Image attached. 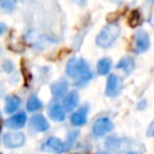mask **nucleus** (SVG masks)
<instances>
[{
  "instance_id": "obj_1",
  "label": "nucleus",
  "mask_w": 154,
  "mask_h": 154,
  "mask_svg": "<svg viewBox=\"0 0 154 154\" xmlns=\"http://www.w3.org/2000/svg\"><path fill=\"white\" fill-rule=\"evenodd\" d=\"M66 73L75 79L77 87H84L93 78L89 64L82 58H71L66 65Z\"/></svg>"
},
{
  "instance_id": "obj_2",
  "label": "nucleus",
  "mask_w": 154,
  "mask_h": 154,
  "mask_svg": "<svg viewBox=\"0 0 154 154\" xmlns=\"http://www.w3.org/2000/svg\"><path fill=\"white\" fill-rule=\"evenodd\" d=\"M120 35V26L117 23H109L102 28L95 38V43L100 48H108Z\"/></svg>"
},
{
  "instance_id": "obj_3",
  "label": "nucleus",
  "mask_w": 154,
  "mask_h": 154,
  "mask_svg": "<svg viewBox=\"0 0 154 154\" xmlns=\"http://www.w3.org/2000/svg\"><path fill=\"white\" fill-rule=\"evenodd\" d=\"M122 87H123V82L122 78L117 75H109L107 78V83H106V89H105V94L108 97H114L117 95H119V93L122 91Z\"/></svg>"
},
{
  "instance_id": "obj_4",
  "label": "nucleus",
  "mask_w": 154,
  "mask_h": 154,
  "mask_svg": "<svg viewBox=\"0 0 154 154\" xmlns=\"http://www.w3.org/2000/svg\"><path fill=\"white\" fill-rule=\"evenodd\" d=\"M112 129H113V123L111 122V119L107 117H102L95 120L93 125V135L96 137H101L107 132L112 131Z\"/></svg>"
},
{
  "instance_id": "obj_5",
  "label": "nucleus",
  "mask_w": 154,
  "mask_h": 154,
  "mask_svg": "<svg viewBox=\"0 0 154 154\" xmlns=\"http://www.w3.org/2000/svg\"><path fill=\"white\" fill-rule=\"evenodd\" d=\"M150 46V38L149 35L143 30L140 29L135 34V52L136 53H143L148 51Z\"/></svg>"
},
{
  "instance_id": "obj_6",
  "label": "nucleus",
  "mask_w": 154,
  "mask_h": 154,
  "mask_svg": "<svg viewBox=\"0 0 154 154\" xmlns=\"http://www.w3.org/2000/svg\"><path fill=\"white\" fill-rule=\"evenodd\" d=\"M2 141L7 148H17L24 144L25 136L23 132H6Z\"/></svg>"
},
{
  "instance_id": "obj_7",
  "label": "nucleus",
  "mask_w": 154,
  "mask_h": 154,
  "mask_svg": "<svg viewBox=\"0 0 154 154\" xmlns=\"http://www.w3.org/2000/svg\"><path fill=\"white\" fill-rule=\"evenodd\" d=\"M42 149L45 152H49V153H53V154H61V153H64L66 150V146L59 138H57V137H49L42 144Z\"/></svg>"
},
{
  "instance_id": "obj_8",
  "label": "nucleus",
  "mask_w": 154,
  "mask_h": 154,
  "mask_svg": "<svg viewBox=\"0 0 154 154\" xmlns=\"http://www.w3.org/2000/svg\"><path fill=\"white\" fill-rule=\"evenodd\" d=\"M29 126L36 132H43L48 130L49 124L42 114H35L29 119Z\"/></svg>"
},
{
  "instance_id": "obj_9",
  "label": "nucleus",
  "mask_w": 154,
  "mask_h": 154,
  "mask_svg": "<svg viewBox=\"0 0 154 154\" xmlns=\"http://www.w3.org/2000/svg\"><path fill=\"white\" fill-rule=\"evenodd\" d=\"M88 111H89V106L88 105H83L81 106L72 116H71V123L75 126H82L87 123V116H88Z\"/></svg>"
},
{
  "instance_id": "obj_10",
  "label": "nucleus",
  "mask_w": 154,
  "mask_h": 154,
  "mask_svg": "<svg viewBox=\"0 0 154 154\" xmlns=\"http://www.w3.org/2000/svg\"><path fill=\"white\" fill-rule=\"evenodd\" d=\"M67 88H69L67 81L64 79V78H61V79H58V81H55L54 83H52V85H51V91H52V95H53L55 99H60V97H63V96H66Z\"/></svg>"
},
{
  "instance_id": "obj_11",
  "label": "nucleus",
  "mask_w": 154,
  "mask_h": 154,
  "mask_svg": "<svg viewBox=\"0 0 154 154\" xmlns=\"http://www.w3.org/2000/svg\"><path fill=\"white\" fill-rule=\"evenodd\" d=\"M78 101H79V96H78V93L76 90H71L70 93L66 94V96L64 97V101H63V106H64V109L70 112V111H73L77 105H78Z\"/></svg>"
},
{
  "instance_id": "obj_12",
  "label": "nucleus",
  "mask_w": 154,
  "mask_h": 154,
  "mask_svg": "<svg viewBox=\"0 0 154 154\" xmlns=\"http://www.w3.org/2000/svg\"><path fill=\"white\" fill-rule=\"evenodd\" d=\"M25 123H26V114L24 112H19L6 120V126L11 129H20L25 125Z\"/></svg>"
},
{
  "instance_id": "obj_13",
  "label": "nucleus",
  "mask_w": 154,
  "mask_h": 154,
  "mask_svg": "<svg viewBox=\"0 0 154 154\" xmlns=\"http://www.w3.org/2000/svg\"><path fill=\"white\" fill-rule=\"evenodd\" d=\"M49 117L55 122H63L65 119V109L59 103H52L48 108Z\"/></svg>"
},
{
  "instance_id": "obj_14",
  "label": "nucleus",
  "mask_w": 154,
  "mask_h": 154,
  "mask_svg": "<svg viewBox=\"0 0 154 154\" xmlns=\"http://www.w3.org/2000/svg\"><path fill=\"white\" fill-rule=\"evenodd\" d=\"M117 67H118L119 70L124 71L125 73H131V72L134 71V69H135V61H134V59L130 58V57H124V58H122V59L118 61Z\"/></svg>"
},
{
  "instance_id": "obj_15",
  "label": "nucleus",
  "mask_w": 154,
  "mask_h": 154,
  "mask_svg": "<svg viewBox=\"0 0 154 154\" xmlns=\"http://www.w3.org/2000/svg\"><path fill=\"white\" fill-rule=\"evenodd\" d=\"M20 106V99L16 95H11L6 99V103H5V112L6 113H12L14 111L18 109V107Z\"/></svg>"
},
{
  "instance_id": "obj_16",
  "label": "nucleus",
  "mask_w": 154,
  "mask_h": 154,
  "mask_svg": "<svg viewBox=\"0 0 154 154\" xmlns=\"http://www.w3.org/2000/svg\"><path fill=\"white\" fill-rule=\"evenodd\" d=\"M106 147L113 152H122L124 149V141L118 137H109L106 141Z\"/></svg>"
},
{
  "instance_id": "obj_17",
  "label": "nucleus",
  "mask_w": 154,
  "mask_h": 154,
  "mask_svg": "<svg viewBox=\"0 0 154 154\" xmlns=\"http://www.w3.org/2000/svg\"><path fill=\"white\" fill-rule=\"evenodd\" d=\"M111 66H112V61L109 58H101L96 65L97 73L99 75H107L111 70Z\"/></svg>"
},
{
  "instance_id": "obj_18",
  "label": "nucleus",
  "mask_w": 154,
  "mask_h": 154,
  "mask_svg": "<svg viewBox=\"0 0 154 154\" xmlns=\"http://www.w3.org/2000/svg\"><path fill=\"white\" fill-rule=\"evenodd\" d=\"M42 107V102L40 101V99L36 96V95H31L26 102V109L29 112H34V111H37Z\"/></svg>"
},
{
  "instance_id": "obj_19",
  "label": "nucleus",
  "mask_w": 154,
  "mask_h": 154,
  "mask_svg": "<svg viewBox=\"0 0 154 154\" xmlns=\"http://www.w3.org/2000/svg\"><path fill=\"white\" fill-rule=\"evenodd\" d=\"M142 17H141V13H140V11L138 10H135V11H132L131 13H130V17H129V20H128V23H129V25L131 26V28H136V26H138L140 24H141V19Z\"/></svg>"
},
{
  "instance_id": "obj_20",
  "label": "nucleus",
  "mask_w": 154,
  "mask_h": 154,
  "mask_svg": "<svg viewBox=\"0 0 154 154\" xmlns=\"http://www.w3.org/2000/svg\"><path fill=\"white\" fill-rule=\"evenodd\" d=\"M17 0H0V7L5 11H12L16 7Z\"/></svg>"
},
{
  "instance_id": "obj_21",
  "label": "nucleus",
  "mask_w": 154,
  "mask_h": 154,
  "mask_svg": "<svg viewBox=\"0 0 154 154\" xmlns=\"http://www.w3.org/2000/svg\"><path fill=\"white\" fill-rule=\"evenodd\" d=\"M78 135H79L78 131H72V132L69 134V136H67V141H66V143H65V146H66V150H67L71 146H73V143H75V141L77 140Z\"/></svg>"
},
{
  "instance_id": "obj_22",
  "label": "nucleus",
  "mask_w": 154,
  "mask_h": 154,
  "mask_svg": "<svg viewBox=\"0 0 154 154\" xmlns=\"http://www.w3.org/2000/svg\"><path fill=\"white\" fill-rule=\"evenodd\" d=\"M2 67H4V70H5L6 72H12V70H13V64H12L10 60H5L4 64H2Z\"/></svg>"
},
{
  "instance_id": "obj_23",
  "label": "nucleus",
  "mask_w": 154,
  "mask_h": 154,
  "mask_svg": "<svg viewBox=\"0 0 154 154\" xmlns=\"http://www.w3.org/2000/svg\"><path fill=\"white\" fill-rule=\"evenodd\" d=\"M146 135H147L148 137H154V120H152V123L149 124Z\"/></svg>"
},
{
  "instance_id": "obj_24",
  "label": "nucleus",
  "mask_w": 154,
  "mask_h": 154,
  "mask_svg": "<svg viewBox=\"0 0 154 154\" xmlns=\"http://www.w3.org/2000/svg\"><path fill=\"white\" fill-rule=\"evenodd\" d=\"M6 31H7V26H6V24H4V23L0 22V35H4Z\"/></svg>"
},
{
  "instance_id": "obj_25",
  "label": "nucleus",
  "mask_w": 154,
  "mask_h": 154,
  "mask_svg": "<svg viewBox=\"0 0 154 154\" xmlns=\"http://www.w3.org/2000/svg\"><path fill=\"white\" fill-rule=\"evenodd\" d=\"M112 2H116V4H118V2H122L123 0H111Z\"/></svg>"
},
{
  "instance_id": "obj_26",
  "label": "nucleus",
  "mask_w": 154,
  "mask_h": 154,
  "mask_svg": "<svg viewBox=\"0 0 154 154\" xmlns=\"http://www.w3.org/2000/svg\"><path fill=\"white\" fill-rule=\"evenodd\" d=\"M76 1H78L79 4H84V1H85V0H76Z\"/></svg>"
},
{
  "instance_id": "obj_27",
  "label": "nucleus",
  "mask_w": 154,
  "mask_h": 154,
  "mask_svg": "<svg viewBox=\"0 0 154 154\" xmlns=\"http://www.w3.org/2000/svg\"><path fill=\"white\" fill-rule=\"evenodd\" d=\"M96 154H108V153H106V152H97Z\"/></svg>"
},
{
  "instance_id": "obj_28",
  "label": "nucleus",
  "mask_w": 154,
  "mask_h": 154,
  "mask_svg": "<svg viewBox=\"0 0 154 154\" xmlns=\"http://www.w3.org/2000/svg\"><path fill=\"white\" fill-rule=\"evenodd\" d=\"M128 154H137V153H135V152H129Z\"/></svg>"
},
{
  "instance_id": "obj_29",
  "label": "nucleus",
  "mask_w": 154,
  "mask_h": 154,
  "mask_svg": "<svg viewBox=\"0 0 154 154\" xmlns=\"http://www.w3.org/2000/svg\"><path fill=\"white\" fill-rule=\"evenodd\" d=\"M0 126H1V124H0Z\"/></svg>"
}]
</instances>
